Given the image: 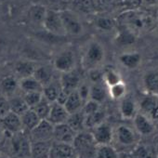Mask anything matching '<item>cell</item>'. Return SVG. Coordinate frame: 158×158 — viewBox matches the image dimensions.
<instances>
[{
  "label": "cell",
  "mask_w": 158,
  "mask_h": 158,
  "mask_svg": "<svg viewBox=\"0 0 158 158\" xmlns=\"http://www.w3.org/2000/svg\"><path fill=\"white\" fill-rule=\"evenodd\" d=\"M54 125L47 119H42L38 125L31 130V137L35 142H47L53 138Z\"/></svg>",
  "instance_id": "obj_6"
},
{
  "label": "cell",
  "mask_w": 158,
  "mask_h": 158,
  "mask_svg": "<svg viewBox=\"0 0 158 158\" xmlns=\"http://www.w3.org/2000/svg\"><path fill=\"white\" fill-rule=\"evenodd\" d=\"M104 119H105V113L102 110L99 109L95 113L85 116V127L92 129L98 125L104 122Z\"/></svg>",
  "instance_id": "obj_27"
},
{
  "label": "cell",
  "mask_w": 158,
  "mask_h": 158,
  "mask_svg": "<svg viewBox=\"0 0 158 158\" xmlns=\"http://www.w3.org/2000/svg\"><path fill=\"white\" fill-rule=\"evenodd\" d=\"M107 91L101 82L93 83L89 89V99L99 102L100 104L103 102L106 99Z\"/></svg>",
  "instance_id": "obj_25"
},
{
  "label": "cell",
  "mask_w": 158,
  "mask_h": 158,
  "mask_svg": "<svg viewBox=\"0 0 158 158\" xmlns=\"http://www.w3.org/2000/svg\"><path fill=\"white\" fill-rule=\"evenodd\" d=\"M9 112H10L9 101L5 100L4 98H0V119Z\"/></svg>",
  "instance_id": "obj_42"
},
{
  "label": "cell",
  "mask_w": 158,
  "mask_h": 158,
  "mask_svg": "<svg viewBox=\"0 0 158 158\" xmlns=\"http://www.w3.org/2000/svg\"><path fill=\"white\" fill-rule=\"evenodd\" d=\"M46 142H34L31 146V153L35 158H43L48 155L49 148L46 147Z\"/></svg>",
  "instance_id": "obj_35"
},
{
  "label": "cell",
  "mask_w": 158,
  "mask_h": 158,
  "mask_svg": "<svg viewBox=\"0 0 158 158\" xmlns=\"http://www.w3.org/2000/svg\"><path fill=\"white\" fill-rule=\"evenodd\" d=\"M102 74L103 73L100 70H98L97 68L89 70V77H90V80L93 83L101 82L102 80Z\"/></svg>",
  "instance_id": "obj_41"
},
{
  "label": "cell",
  "mask_w": 158,
  "mask_h": 158,
  "mask_svg": "<svg viewBox=\"0 0 158 158\" xmlns=\"http://www.w3.org/2000/svg\"><path fill=\"white\" fill-rule=\"evenodd\" d=\"M132 120L134 129L139 136H150L155 130L154 122L140 112H138Z\"/></svg>",
  "instance_id": "obj_8"
},
{
  "label": "cell",
  "mask_w": 158,
  "mask_h": 158,
  "mask_svg": "<svg viewBox=\"0 0 158 158\" xmlns=\"http://www.w3.org/2000/svg\"><path fill=\"white\" fill-rule=\"evenodd\" d=\"M46 12H47V9L44 6L34 5L30 8L29 16L34 23L43 24V22H44L45 16H46Z\"/></svg>",
  "instance_id": "obj_31"
},
{
  "label": "cell",
  "mask_w": 158,
  "mask_h": 158,
  "mask_svg": "<svg viewBox=\"0 0 158 158\" xmlns=\"http://www.w3.org/2000/svg\"><path fill=\"white\" fill-rule=\"evenodd\" d=\"M21 120H22L23 127L31 131L38 125V123L42 119H40V117L36 114V113L33 109L29 108L26 112H24L21 115Z\"/></svg>",
  "instance_id": "obj_21"
},
{
  "label": "cell",
  "mask_w": 158,
  "mask_h": 158,
  "mask_svg": "<svg viewBox=\"0 0 158 158\" xmlns=\"http://www.w3.org/2000/svg\"><path fill=\"white\" fill-rule=\"evenodd\" d=\"M138 137L135 129L126 125H120L114 130V139L124 147L134 146L138 141Z\"/></svg>",
  "instance_id": "obj_2"
},
{
  "label": "cell",
  "mask_w": 158,
  "mask_h": 158,
  "mask_svg": "<svg viewBox=\"0 0 158 158\" xmlns=\"http://www.w3.org/2000/svg\"><path fill=\"white\" fill-rule=\"evenodd\" d=\"M97 26L102 29V30H105V31H109L112 30L114 26V23L112 19L107 18V17H101L97 20L96 23Z\"/></svg>",
  "instance_id": "obj_39"
},
{
  "label": "cell",
  "mask_w": 158,
  "mask_h": 158,
  "mask_svg": "<svg viewBox=\"0 0 158 158\" xmlns=\"http://www.w3.org/2000/svg\"><path fill=\"white\" fill-rule=\"evenodd\" d=\"M43 25L46 30L56 35H64L66 32L64 30L62 21L60 15V11L47 10L46 16L43 22Z\"/></svg>",
  "instance_id": "obj_4"
},
{
  "label": "cell",
  "mask_w": 158,
  "mask_h": 158,
  "mask_svg": "<svg viewBox=\"0 0 158 158\" xmlns=\"http://www.w3.org/2000/svg\"><path fill=\"white\" fill-rule=\"evenodd\" d=\"M142 3L148 6H153L158 4V0H142Z\"/></svg>",
  "instance_id": "obj_43"
},
{
  "label": "cell",
  "mask_w": 158,
  "mask_h": 158,
  "mask_svg": "<svg viewBox=\"0 0 158 158\" xmlns=\"http://www.w3.org/2000/svg\"><path fill=\"white\" fill-rule=\"evenodd\" d=\"M96 158H119V154L115 148L110 144L97 145Z\"/></svg>",
  "instance_id": "obj_29"
},
{
  "label": "cell",
  "mask_w": 158,
  "mask_h": 158,
  "mask_svg": "<svg viewBox=\"0 0 158 158\" xmlns=\"http://www.w3.org/2000/svg\"><path fill=\"white\" fill-rule=\"evenodd\" d=\"M138 112V106L135 101L125 96L120 103V114L122 117L124 119H132Z\"/></svg>",
  "instance_id": "obj_16"
},
{
  "label": "cell",
  "mask_w": 158,
  "mask_h": 158,
  "mask_svg": "<svg viewBox=\"0 0 158 158\" xmlns=\"http://www.w3.org/2000/svg\"><path fill=\"white\" fill-rule=\"evenodd\" d=\"M143 84L150 94L158 96V70L147 73L143 78Z\"/></svg>",
  "instance_id": "obj_19"
},
{
  "label": "cell",
  "mask_w": 158,
  "mask_h": 158,
  "mask_svg": "<svg viewBox=\"0 0 158 158\" xmlns=\"http://www.w3.org/2000/svg\"><path fill=\"white\" fill-rule=\"evenodd\" d=\"M9 106H10V112H13L20 116L29 109V107L26 104V102H24L23 98H21V97H15V98L10 100Z\"/></svg>",
  "instance_id": "obj_28"
},
{
  "label": "cell",
  "mask_w": 158,
  "mask_h": 158,
  "mask_svg": "<svg viewBox=\"0 0 158 158\" xmlns=\"http://www.w3.org/2000/svg\"><path fill=\"white\" fill-rule=\"evenodd\" d=\"M104 48L97 41H92L89 44L82 59V65L85 69L91 70L97 68L104 60Z\"/></svg>",
  "instance_id": "obj_1"
},
{
  "label": "cell",
  "mask_w": 158,
  "mask_h": 158,
  "mask_svg": "<svg viewBox=\"0 0 158 158\" xmlns=\"http://www.w3.org/2000/svg\"><path fill=\"white\" fill-rule=\"evenodd\" d=\"M99 109H101V108H100V103L97 102H95V101H92V100L89 99L87 102H84L81 111L83 112V114H84L85 116H86V115H89V114H90L95 113V112L98 111Z\"/></svg>",
  "instance_id": "obj_38"
},
{
  "label": "cell",
  "mask_w": 158,
  "mask_h": 158,
  "mask_svg": "<svg viewBox=\"0 0 158 158\" xmlns=\"http://www.w3.org/2000/svg\"><path fill=\"white\" fill-rule=\"evenodd\" d=\"M51 104H52V102H50L49 101H48L43 96V98L41 99V101L35 106H34L31 109H33L36 113V114L40 117V119H47L48 116L50 108H51Z\"/></svg>",
  "instance_id": "obj_30"
},
{
  "label": "cell",
  "mask_w": 158,
  "mask_h": 158,
  "mask_svg": "<svg viewBox=\"0 0 158 158\" xmlns=\"http://www.w3.org/2000/svg\"><path fill=\"white\" fill-rule=\"evenodd\" d=\"M89 89H90V86H89L88 84H80L76 89L79 96H80V98L84 102L89 99Z\"/></svg>",
  "instance_id": "obj_40"
},
{
  "label": "cell",
  "mask_w": 158,
  "mask_h": 158,
  "mask_svg": "<svg viewBox=\"0 0 158 158\" xmlns=\"http://www.w3.org/2000/svg\"><path fill=\"white\" fill-rule=\"evenodd\" d=\"M139 112L148 116L152 121L158 122V96L149 94L142 98L139 105Z\"/></svg>",
  "instance_id": "obj_7"
},
{
  "label": "cell",
  "mask_w": 158,
  "mask_h": 158,
  "mask_svg": "<svg viewBox=\"0 0 158 158\" xmlns=\"http://www.w3.org/2000/svg\"><path fill=\"white\" fill-rule=\"evenodd\" d=\"M108 93L114 100H122L127 93V86L123 81H120L111 87H109Z\"/></svg>",
  "instance_id": "obj_32"
},
{
  "label": "cell",
  "mask_w": 158,
  "mask_h": 158,
  "mask_svg": "<svg viewBox=\"0 0 158 158\" xmlns=\"http://www.w3.org/2000/svg\"><path fill=\"white\" fill-rule=\"evenodd\" d=\"M19 87V82L14 76H6L1 81V89L4 92L8 94L13 93Z\"/></svg>",
  "instance_id": "obj_34"
},
{
  "label": "cell",
  "mask_w": 158,
  "mask_h": 158,
  "mask_svg": "<svg viewBox=\"0 0 158 158\" xmlns=\"http://www.w3.org/2000/svg\"><path fill=\"white\" fill-rule=\"evenodd\" d=\"M43 98V94L40 91H32V92H26L24 94L23 100L28 105L29 108H33Z\"/></svg>",
  "instance_id": "obj_37"
},
{
  "label": "cell",
  "mask_w": 158,
  "mask_h": 158,
  "mask_svg": "<svg viewBox=\"0 0 158 158\" xmlns=\"http://www.w3.org/2000/svg\"><path fill=\"white\" fill-rule=\"evenodd\" d=\"M91 135L97 145L110 144L114 139V129L109 124L102 122L92 128Z\"/></svg>",
  "instance_id": "obj_9"
},
{
  "label": "cell",
  "mask_w": 158,
  "mask_h": 158,
  "mask_svg": "<svg viewBox=\"0 0 158 158\" xmlns=\"http://www.w3.org/2000/svg\"><path fill=\"white\" fill-rule=\"evenodd\" d=\"M60 90H61V87H60V79L58 81L53 79L51 82H49L48 84H47L46 86L43 87L42 94L50 102H55L57 101V98H58Z\"/></svg>",
  "instance_id": "obj_18"
},
{
  "label": "cell",
  "mask_w": 158,
  "mask_h": 158,
  "mask_svg": "<svg viewBox=\"0 0 158 158\" xmlns=\"http://www.w3.org/2000/svg\"><path fill=\"white\" fill-rule=\"evenodd\" d=\"M81 77L77 71L71 70L69 72L62 73L60 77V83L61 87V90L67 94L77 89L78 86L80 85Z\"/></svg>",
  "instance_id": "obj_10"
},
{
  "label": "cell",
  "mask_w": 158,
  "mask_h": 158,
  "mask_svg": "<svg viewBox=\"0 0 158 158\" xmlns=\"http://www.w3.org/2000/svg\"><path fill=\"white\" fill-rule=\"evenodd\" d=\"M102 81L105 83V85L109 88L120 81H122L120 74L114 69H108L106 70L102 74Z\"/></svg>",
  "instance_id": "obj_33"
},
{
  "label": "cell",
  "mask_w": 158,
  "mask_h": 158,
  "mask_svg": "<svg viewBox=\"0 0 158 158\" xmlns=\"http://www.w3.org/2000/svg\"><path fill=\"white\" fill-rule=\"evenodd\" d=\"M69 116V113L66 111L63 104H60L57 102H52L51 108L48 114L47 120H48L53 125L66 123Z\"/></svg>",
  "instance_id": "obj_14"
},
{
  "label": "cell",
  "mask_w": 158,
  "mask_h": 158,
  "mask_svg": "<svg viewBox=\"0 0 158 158\" xmlns=\"http://www.w3.org/2000/svg\"><path fill=\"white\" fill-rule=\"evenodd\" d=\"M66 123L75 131L80 132L85 127V114L82 111H78L76 113L69 114Z\"/></svg>",
  "instance_id": "obj_23"
},
{
  "label": "cell",
  "mask_w": 158,
  "mask_h": 158,
  "mask_svg": "<svg viewBox=\"0 0 158 158\" xmlns=\"http://www.w3.org/2000/svg\"><path fill=\"white\" fill-rule=\"evenodd\" d=\"M83 104H84V102L82 101L80 96H79L77 90H74L68 95L65 102L63 103V106L65 107L66 111L69 114H73L78 111H81Z\"/></svg>",
  "instance_id": "obj_17"
},
{
  "label": "cell",
  "mask_w": 158,
  "mask_h": 158,
  "mask_svg": "<svg viewBox=\"0 0 158 158\" xmlns=\"http://www.w3.org/2000/svg\"><path fill=\"white\" fill-rule=\"evenodd\" d=\"M19 87L24 91V93L32 92V91L42 92V89H43V86L36 80L34 76L22 78L19 82Z\"/></svg>",
  "instance_id": "obj_24"
},
{
  "label": "cell",
  "mask_w": 158,
  "mask_h": 158,
  "mask_svg": "<svg viewBox=\"0 0 158 158\" xmlns=\"http://www.w3.org/2000/svg\"><path fill=\"white\" fill-rule=\"evenodd\" d=\"M119 61L127 69L131 70L139 65L141 61V56L138 52H127L119 56Z\"/></svg>",
  "instance_id": "obj_20"
},
{
  "label": "cell",
  "mask_w": 158,
  "mask_h": 158,
  "mask_svg": "<svg viewBox=\"0 0 158 158\" xmlns=\"http://www.w3.org/2000/svg\"><path fill=\"white\" fill-rule=\"evenodd\" d=\"M0 158H10V157L7 155H4V154H0Z\"/></svg>",
  "instance_id": "obj_45"
},
{
  "label": "cell",
  "mask_w": 158,
  "mask_h": 158,
  "mask_svg": "<svg viewBox=\"0 0 158 158\" xmlns=\"http://www.w3.org/2000/svg\"><path fill=\"white\" fill-rule=\"evenodd\" d=\"M73 155V148L72 144L58 142L49 147L48 158H72Z\"/></svg>",
  "instance_id": "obj_15"
},
{
  "label": "cell",
  "mask_w": 158,
  "mask_h": 158,
  "mask_svg": "<svg viewBox=\"0 0 158 158\" xmlns=\"http://www.w3.org/2000/svg\"><path fill=\"white\" fill-rule=\"evenodd\" d=\"M74 66L75 57L73 52L71 50H64L59 53L54 60V67L61 73L73 70Z\"/></svg>",
  "instance_id": "obj_12"
},
{
  "label": "cell",
  "mask_w": 158,
  "mask_h": 158,
  "mask_svg": "<svg viewBox=\"0 0 158 158\" xmlns=\"http://www.w3.org/2000/svg\"><path fill=\"white\" fill-rule=\"evenodd\" d=\"M127 24L128 26V30L131 32L134 31H146L148 30L152 24V19L149 15L143 12H129L128 16L126 18Z\"/></svg>",
  "instance_id": "obj_3"
},
{
  "label": "cell",
  "mask_w": 158,
  "mask_h": 158,
  "mask_svg": "<svg viewBox=\"0 0 158 158\" xmlns=\"http://www.w3.org/2000/svg\"><path fill=\"white\" fill-rule=\"evenodd\" d=\"M2 137H3V131H2L1 128H0V140L2 139Z\"/></svg>",
  "instance_id": "obj_44"
},
{
  "label": "cell",
  "mask_w": 158,
  "mask_h": 158,
  "mask_svg": "<svg viewBox=\"0 0 158 158\" xmlns=\"http://www.w3.org/2000/svg\"><path fill=\"white\" fill-rule=\"evenodd\" d=\"M116 42L119 45H130L135 42V35L134 33L131 32L128 29L123 30L121 33H119L118 36L116 37Z\"/></svg>",
  "instance_id": "obj_36"
},
{
  "label": "cell",
  "mask_w": 158,
  "mask_h": 158,
  "mask_svg": "<svg viewBox=\"0 0 158 158\" xmlns=\"http://www.w3.org/2000/svg\"><path fill=\"white\" fill-rule=\"evenodd\" d=\"M60 15L66 34H70L73 35L81 34L83 26L80 20L74 12L71 10H61L60 11Z\"/></svg>",
  "instance_id": "obj_5"
},
{
  "label": "cell",
  "mask_w": 158,
  "mask_h": 158,
  "mask_svg": "<svg viewBox=\"0 0 158 158\" xmlns=\"http://www.w3.org/2000/svg\"><path fill=\"white\" fill-rule=\"evenodd\" d=\"M33 76L43 87L53 80V75H52L51 70L49 68L46 67V66L36 67Z\"/></svg>",
  "instance_id": "obj_26"
},
{
  "label": "cell",
  "mask_w": 158,
  "mask_h": 158,
  "mask_svg": "<svg viewBox=\"0 0 158 158\" xmlns=\"http://www.w3.org/2000/svg\"><path fill=\"white\" fill-rule=\"evenodd\" d=\"M76 134L77 132H75L67 123L54 125L53 138L56 139L58 142L73 145Z\"/></svg>",
  "instance_id": "obj_11"
},
{
  "label": "cell",
  "mask_w": 158,
  "mask_h": 158,
  "mask_svg": "<svg viewBox=\"0 0 158 158\" xmlns=\"http://www.w3.org/2000/svg\"><path fill=\"white\" fill-rule=\"evenodd\" d=\"M0 122H1L3 128L11 134L18 133L23 128L21 116L10 111L0 119Z\"/></svg>",
  "instance_id": "obj_13"
},
{
  "label": "cell",
  "mask_w": 158,
  "mask_h": 158,
  "mask_svg": "<svg viewBox=\"0 0 158 158\" xmlns=\"http://www.w3.org/2000/svg\"><path fill=\"white\" fill-rule=\"evenodd\" d=\"M36 66L33 61L30 60H20L15 65L16 74L22 78L33 76Z\"/></svg>",
  "instance_id": "obj_22"
}]
</instances>
